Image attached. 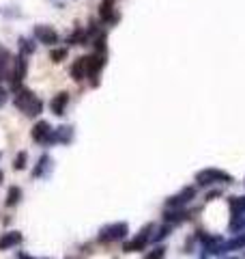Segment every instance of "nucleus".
Wrapping results in <instances>:
<instances>
[{
    "label": "nucleus",
    "instance_id": "14",
    "mask_svg": "<svg viewBox=\"0 0 245 259\" xmlns=\"http://www.w3.org/2000/svg\"><path fill=\"white\" fill-rule=\"evenodd\" d=\"M20 197H22V190L20 188H13L9 190V194H7V205H18V201H20Z\"/></svg>",
    "mask_w": 245,
    "mask_h": 259
},
{
    "label": "nucleus",
    "instance_id": "7",
    "mask_svg": "<svg viewBox=\"0 0 245 259\" xmlns=\"http://www.w3.org/2000/svg\"><path fill=\"white\" fill-rule=\"evenodd\" d=\"M35 35L41 44H45V46H54V44H58V32H56L52 26H37L35 28Z\"/></svg>",
    "mask_w": 245,
    "mask_h": 259
},
{
    "label": "nucleus",
    "instance_id": "10",
    "mask_svg": "<svg viewBox=\"0 0 245 259\" xmlns=\"http://www.w3.org/2000/svg\"><path fill=\"white\" fill-rule=\"evenodd\" d=\"M67 104H69V93H58L50 102V108H52L54 115H63L65 108H67Z\"/></svg>",
    "mask_w": 245,
    "mask_h": 259
},
{
    "label": "nucleus",
    "instance_id": "18",
    "mask_svg": "<svg viewBox=\"0 0 245 259\" xmlns=\"http://www.w3.org/2000/svg\"><path fill=\"white\" fill-rule=\"evenodd\" d=\"M47 162H50V160H47L45 156L39 160V166H37V171H35V177H39V175H41V171H43V168H45V164H47Z\"/></svg>",
    "mask_w": 245,
    "mask_h": 259
},
{
    "label": "nucleus",
    "instance_id": "15",
    "mask_svg": "<svg viewBox=\"0 0 245 259\" xmlns=\"http://www.w3.org/2000/svg\"><path fill=\"white\" fill-rule=\"evenodd\" d=\"M163 255H166V248L157 246V248H153V253L146 255V259H163Z\"/></svg>",
    "mask_w": 245,
    "mask_h": 259
},
{
    "label": "nucleus",
    "instance_id": "11",
    "mask_svg": "<svg viewBox=\"0 0 245 259\" xmlns=\"http://www.w3.org/2000/svg\"><path fill=\"white\" fill-rule=\"evenodd\" d=\"M22 242V236L18 231H11V233H5L3 238H0V250H7V248H11V246H18Z\"/></svg>",
    "mask_w": 245,
    "mask_h": 259
},
{
    "label": "nucleus",
    "instance_id": "13",
    "mask_svg": "<svg viewBox=\"0 0 245 259\" xmlns=\"http://www.w3.org/2000/svg\"><path fill=\"white\" fill-rule=\"evenodd\" d=\"M230 209H232L234 218H236V216H243V212H245V197L232 199V201H230Z\"/></svg>",
    "mask_w": 245,
    "mask_h": 259
},
{
    "label": "nucleus",
    "instance_id": "4",
    "mask_svg": "<svg viewBox=\"0 0 245 259\" xmlns=\"http://www.w3.org/2000/svg\"><path fill=\"white\" fill-rule=\"evenodd\" d=\"M32 139H35L37 143H52L54 130L50 127V123H45V121H39V123L32 127Z\"/></svg>",
    "mask_w": 245,
    "mask_h": 259
},
{
    "label": "nucleus",
    "instance_id": "20",
    "mask_svg": "<svg viewBox=\"0 0 245 259\" xmlns=\"http://www.w3.org/2000/svg\"><path fill=\"white\" fill-rule=\"evenodd\" d=\"M0 182H3V173H0Z\"/></svg>",
    "mask_w": 245,
    "mask_h": 259
},
{
    "label": "nucleus",
    "instance_id": "17",
    "mask_svg": "<svg viewBox=\"0 0 245 259\" xmlns=\"http://www.w3.org/2000/svg\"><path fill=\"white\" fill-rule=\"evenodd\" d=\"M24 162H26V151H22L18 158H15V168H24Z\"/></svg>",
    "mask_w": 245,
    "mask_h": 259
},
{
    "label": "nucleus",
    "instance_id": "2",
    "mask_svg": "<svg viewBox=\"0 0 245 259\" xmlns=\"http://www.w3.org/2000/svg\"><path fill=\"white\" fill-rule=\"evenodd\" d=\"M196 182L200 186H209L215 182H230V175H226L224 171H217V168H204V171L196 173Z\"/></svg>",
    "mask_w": 245,
    "mask_h": 259
},
{
    "label": "nucleus",
    "instance_id": "1",
    "mask_svg": "<svg viewBox=\"0 0 245 259\" xmlns=\"http://www.w3.org/2000/svg\"><path fill=\"white\" fill-rule=\"evenodd\" d=\"M15 106H18L26 117H37L43 110V102L32 91H20L15 95Z\"/></svg>",
    "mask_w": 245,
    "mask_h": 259
},
{
    "label": "nucleus",
    "instance_id": "12",
    "mask_svg": "<svg viewBox=\"0 0 245 259\" xmlns=\"http://www.w3.org/2000/svg\"><path fill=\"white\" fill-rule=\"evenodd\" d=\"M112 9H114V0H101V5H99L101 22H110L112 20Z\"/></svg>",
    "mask_w": 245,
    "mask_h": 259
},
{
    "label": "nucleus",
    "instance_id": "8",
    "mask_svg": "<svg viewBox=\"0 0 245 259\" xmlns=\"http://www.w3.org/2000/svg\"><path fill=\"white\" fill-rule=\"evenodd\" d=\"M15 65V69H13V80H11V84L13 87H20V82L24 80V76H26V61H24V56H18V59L13 61Z\"/></svg>",
    "mask_w": 245,
    "mask_h": 259
},
{
    "label": "nucleus",
    "instance_id": "5",
    "mask_svg": "<svg viewBox=\"0 0 245 259\" xmlns=\"http://www.w3.org/2000/svg\"><path fill=\"white\" fill-rule=\"evenodd\" d=\"M88 74H91V56H82V59H78V63H73L71 76L73 80H84Z\"/></svg>",
    "mask_w": 245,
    "mask_h": 259
},
{
    "label": "nucleus",
    "instance_id": "19",
    "mask_svg": "<svg viewBox=\"0 0 245 259\" xmlns=\"http://www.w3.org/2000/svg\"><path fill=\"white\" fill-rule=\"evenodd\" d=\"M5 102H7V91H5V89H0V106H3Z\"/></svg>",
    "mask_w": 245,
    "mask_h": 259
},
{
    "label": "nucleus",
    "instance_id": "9",
    "mask_svg": "<svg viewBox=\"0 0 245 259\" xmlns=\"http://www.w3.org/2000/svg\"><path fill=\"white\" fill-rule=\"evenodd\" d=\"M194 188H185L183 192H178V194H174L172 199H168V207H181V205H185L187 201H192L194 199Z\"/></svg>",
    "mask_w": 245,
    "mask_h": 259
},
{
    "label": "nucleus",
    "instance_id": "6",
    "mask_svg": "<svg viewBox=\"0 0 245 259\" xmlns=\"http://www.w3.org/2000/svg\"><path fill=\"white\" fill-rule=\"evenodd\" d=\"M151 229H153V227H151V225H146L144 229L138 233V236H136L132 242H127V244H125V250H127V253H129V250H142V248L146 246V242H149V238H151V236H149Z\"/></svg>",
    "mask_w": 245,
    "mask_h": 259
},
{
    "label": "nucleus",
    "instance_id": "16",
    "mask_svg": "<svg viewBox=\"0 0 245 259\" xmlns=\"http://www.w3.org/2000/svg\"><path fill=\"white\" fill-rule=\"evenodd\" d=\"M65 56H67V50H65V48H58V50H52V61L54 63H60Z\"/></svg>",
    "mask_w": 245,
    "mask_h": 259
},
{
    "label": "nucleus",
    "instance_id": "3",
    "mask_svg": "<svg viewBox=\"0 0 245 259\" xmlns=\"http://www.w3.org/2000/svg\"><path fill=\"white\" fill-rule=\"evenodd\" d=\"M127 236V225L125 223H116V225H110L101 229L99 233V240L101 242H116V240H122Z\"/></svg>",
    "mask_w": 245,
    "mask_h": 259
}]
</instances>
